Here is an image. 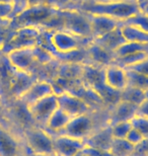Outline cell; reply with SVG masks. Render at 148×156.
<instances>
[{"label": "cell", "mask_w": 148, "mask_h": 156, "mask_svg": "<svg viewBox=\"0 0 148 156\" xmlns=\"http://www.w3.org/2000/svg\"><path fill=\"white\" fill-rule=\"evenodd\" d=\"M111 127V132L113 138L115 139H125L129 131L131 130L132 125L131 122H119L113 125H109Z\"/></svg>", "instance_id": "cell-26"}, {"label": "cell", "mask_w": 148, "mask_h": 156, "mask_svg": "<svg viewBox=\"0 0 148 156\" xmlns=\"http://www.w3.org/2000/svg\"><path fill=\"white\" fill-rule=\"evenodd\" d=\"M131 125L135 130L139 132L144 139H148V118L142 117V116H135L132 118Z\"/></svg>", "instance_id": "cell-28"}, {"label": "cell", "mask_w": 148, "mask_h": 156, "mask_svg": "<svg viewBox=\"0 0 148 156\" xmlns=\"http://www.w3.org/2000/svg\"><path fill=\"white\" fill-rule=\"evenodd\" d=\"M137 112V107L129 102L119 101L114 105L111 116L108 120V125H113L119 122H128L131 121Z\"/></svg>", "instance_id": "cell-19"}, {"label": "cell", "mask_w": 148, "mask_h": 156, "mask_svg": "<svg viewBox=\"0 0 148 156\" xmlns=\"http://www.w3.org/2000/svg\"><path fill=\"white\" fill-rule=\"evenodd\" d=\"M12 13H13V5H12V3L0 2V17L11 20Z\"/></svg>", "instance_id": "cell-32"}, {"label": "cell", "mask_w": 148, "mask_h": 156, "mask_svg": "<svg viewBox=\"0 0 148 156\" xmlns=\"http://www.w3.org/2000/svg\"><path fill=\"white\" fill-rule=\"evenodd\" d=\"M77 156H87V155H85V154H83V153H82V152H80V153H79V154H78Z\"/></svg>", "instance_id": "cell-43"}, {"label": "cell", "mask_w": 148, "mask_h": 156, "mask_svg": "<svg viewBox=\"0 0 148 156\" xmlns=\"http://www.w3.org/2000/svg\"><path fill=\"white\" fill-rule=\"evenodd\" d=\"M26 145L7 122L0 120V156H26Z\"/></svg>", "instance_id": "cell-7"}, {"label": "cell", "mask_w": 148, "mask_h": 156, "mask_svg": "<svg viewBox=\"0 0 148 156\" xmlns=\"http://www.w3.org/2000/svg\"><path fill=\"white\" fill-rule=\"evenodd\" d=\"M36 80L30 72H21L13 68L7 86V92L12 101L20 98Z\"/></svg>", "instance_id": "cell-14"}, {"label": "cell", "mask_w": 148, "mask_h": 156, "mask_svg": "<svg viewBox=\"0 0 148 156\" xmlns=\"http://www.w3.org/2000/svg\"><path fill=\"white\" fill-rule=\"evenodd\" d=\"M131 156H148V139H143L137 146H135Z\"/></svg>", "instance_id": "cell-34"}, {"label": "cell", "mask_w": 148, "mask_h": 156, "mask_svg": "<svg viewBox=\"0 0 148 156\" xmlns=\"http://www.w3.org/2000/svg\"><path fill=\"white\" fill-rule=\"evenodd\" d=\"M53 145H54V156H77L83 149V140L73 138V137L56 134L53 135Z\"/></svg>", "instance_id": "cell-11"}, {"label": "cell", "mask_w": 148, "mask_h": 156, "mask_svg": "<svg viewBox=\"0 0 148 156\" xmlns=\"http://www.w3.org/2000/svg\"><path fill=\"white\" fill-rule=\"evenodd\" d=\"M59 108L67 113L71 118L79 115L88 114L90 105L87 102L68 90L57 93Z\"/></svg>", "instance_id": "cell-10"}, {"label": "cell", "mask_w": 148, "mask_h": 156, "mask_svg": "<svg viewBox=\"0 0 148 156\" xmlns=\"http://www.w3.org/2000/svg\"><path fill=\"white\" fill-rule=\"evenodd\" d=\"M85 53L87 61L90 62L87 64L94 65L100 68H105L108 65L113 64L115 61V55L113 53L106 51V49H103L102 46H99L93 41H91L85 47Z\"/></svg>", "instance_id": "cell-17"}, {"label": "cell", "mask_w": 148, "mask_h": 156, "mask_svg": "<svg viewBox=\"0 0 148 156\" xmlns=\"http://www.w3.org/2000/svg\"><path fill=\"white\" fill-rule=\"evenodd\" d=\"M1 3H12V0H0Z\"/></svg>", "instance_id": "cell-42"}, {"label": "cell", "mask_w": 148, "mask_h": 156, "mask_svg": "<svg viewBox=\"0 0 148 156\" xmlns=\"http://www.w3.org/2000/svg\"><path fill=\"white\" fill-rule=\"evenodd\" d=\"M147 96L148 92L130 85H127L124 89L120 91V101L129 102L136 107H138Z\"/></svg>", "instance_id": "cell-22"}, {"label": "cell", "mask_w": 148, "mask_h": 156, "mask_svg": "<svg viewBox=\"0 0 148 156\" xmlns=\"http://www.w3.org/2000/svg\"><path fill=\"white\" fill-rule=\"evenodd\" d=\"M135 1L138 3V5H139L141 11H142L143 9L148 5V0H135Z\"/></svg>", "instance_id": "cell-38"}, {"label": "cell", "mask_w": 148, "mask_h": 156, "mask_svg": "<svg viewBox=\"0 0 148 156\" xmlns=\"http://www.w3.org/2000/svg\"><path fill=\"white\" fill-rule=\"evenodd\" d=\"M134 146L128 143L125 139H113L110 146L109 153L111 156H131Z\"/></svg>", "instance_id": "cell-24"}, {"label": "cell", "mask_w": 148, "mask_h": 156, "mask_svg": "<svg viewBox=\"0 0 148 156\" xmlns=\"http://www.w3.org/2000/svg\"><path fill=\"white\" fill-rule=\"evenodd\" d=\"M103 82L110 88L121 91L127 86L126 69L113 63L103 68Z\"/></svg>", "instance_id": "cell-16"}, {"label": "cell", "mask_w": 148, "mask_h": 156, "mask_svg": "<svg viewBox=\"0 0 148 156\" xmlns=\"http://www.w3.org/2000/svg\"><path fill=\"white\" fill-rule=\"evenodd\" d=\"M93 42H96V44H99V46H102L103 49H106V51L114 53L121 47L123 44H125L127 41L125 40L124 36H123L121 26L117 29L111 30L110 33L106 34L99 38L93 39Z\"/></svg>", "instance_id": "cell-20"}, {"label": "cell", "mask_w": 148, "mask_h": 156, "mask_svg": "<svg viewBox=\"0 0 148 156\" xmlns=\"http://www.w3.org/2000/svg\"><path fill=\"white\" fill-rule=\"evenodd\" d=\"M123 23L131 24V26L136 27L138 29L142 30L143 32L148 33V13L140 11L139 13L135 14L134 16L130 17L129 20L124 21Z\"/></svg>", "instance_id": "cell-27"}, {"label": "cell", "mask_w": 148, "mask_h": 156, "mask_svg": "<svg viewBox=\"0 0 148 156\" xmlns=\"http://www.w3.org/2000/svg\"><path fill=\"white\" fill-rule=\"evenodd\" d=\"M84 0H70V2H71V4L74 6V8L76 7V6H78L80 4L81 2H83Z\"/></svg>", "instance_id": "cell-41"}, {"label": "cell", "mask_w": 148, "mask_h": 156, "mask_svg": "<svg viewBox=\"0 0 148 156\" xmlns=\"http://www.w3.org/2000/svg\"><path fill=\"white\" fill-rule=\"evenodd\" d=\"M125 69H131V70L135 71V72H138L144 76L148 77V57L146 59H144V60H142L141 62H139V63L135 64L129 68H125Z\"/></svg>", "instance_id": "cell-33"}, {"label": "cell", "mask_w": 148, "mask_h": 156, "mask_svg": "<svg viewBox=\"0 0 148 156\" xmlns=\"http://www.w3.org/2000/svg\"><path fill=\"white\" fill-rule=\"evenodd\" d=\"M121 30L125 40L127 42H134L140 44H148V33L143 32L142 30L133 27L131 24H121Z\"/></svg>", "instance_id": "cell-23"}, {"label": "cell", "mask_w": 148, "mask_h": 156, "mask_svg": "<svg viewBox=\"0 0 148 156\" xmlns=\"http://www.w3.org/2000/svg\"><path fill=\"white\" fill-rule=\"evenodd\" d=\"M23 140L31 155L54 156L53 135L40 126H31L23 131Z\"/></svg>", "instance_id": "cell-2"}, {"label": "cell", "mask_w": 148, "mask_h": 156, "mask_svg": "<svg viewBox=\"0 0 148 156\" xmlns=\"http://www.w3.org/2000/svg\"><path fill=\"white\" fill-rule=\"evenodd\" d=\"M46 3H47V0H27V7H31V6L45 5Z\"/></svg>", "instance_id": "cell-36"}, {"label": "cell", "mask_w": 148, "mask_h": 156, "mask_svg": "<svg viewBox=\"0 0 148 156\" xmlns=\"http://www.w3.org/2000/svg\"><path fill=\"white\" fill-rule=\"evenodd\" d=\"M48 44L51 46V50L49 52L53 55V57L56 54H67V53L73 52L75 50L85 48L92 41L81 39L79 37H76L63 30H53V32L48 30Z\"/></svg>", "instance_id": "cell-4"}, {"label": "cell", "mask_w": 148, "mask_h": 156, "mask_svg": "<svg viewBox=\"0 0 148 156\" xmlns=\"http://www.w3.org/2000/svg\"><path fill=\"white\" fill-rule=\"evenodd\" d=\"M5 112H6V105L4 104V101H3L2 96L0 95V120L4 119Z\"/></svg>", "instance_id": "cell-37"}, {"label": "cell", "mask_w": 148, "mask_h": 156, "mask_svg": "<svg viewBox=\"0 0 148 156\" xmlns=\"http://www.w3.org/2000/svg\"><path fill=\"white\" fill-rule=\"evenodd\" d=\"M46 5L55 10H67V9L74 8L70 0H47Z\"/></svg>", "instance_id": "cell-29"}, {"label": "cell", "mask_w": 148, "mask_h": 156, "mask_svg": "<svg viewBox=\"0 0 148 156\" xmlns=\"http://www.w3.org/2000/svg\"><path fill=\"white\" fill-rule=\"evenodd\" d=\"M81 152L87 156H111L109 153V151L91 147V146H88V145H84V147L82 150H81Z\"/></svg>", "instance_id": "cell-31"}, {"label": "cell", "mask_w": 148, "mask_h": 156, "mask_svg": "<svg viewBox=\"0 0 148 156\" xmlns=\"http://www.w3.org/2000/svg\"><path fill=\"white\" fill-rule=\"evenodd\" d=\"M11 23L10 20H4V18L0 17V27H4V26H9Z\"/></svg>", "instance_id": "cell-39"}, {"label": "cell", "mask_w": 148, "mask_h": 156, "mask_svg": "<svg viewBox=\"0 0 148 156\" xmlns=\"http://www.w3.org/2000/svg\"><path fill=\"white\" fill-rule=\"evenodd\" d=\"M86 14L88 16L90 23L91 38H92V40L106 35V34L117 29V27H119L122 24L121 21L110 16H106V15L91 14V13H86Z\"/></svg>", "instance_id": "cell-15"}, {"label": "cell", "mask_w": 148, "mask_h": 156, "mask_svg": "<svg viewBox=\"0 0 148 156\" xmlns=\"http://www.w3.org/2000/svg\"><path fill=\"white\" fill-rule=\"evenodd\" d=\"M31 156H41V155H31Z\"/></svg>", "instance_id": "cell-44"}, {"label": "cell", "mask_w": 148, "mask_h": 156, "mask_svg": "<svg viewBox=\"0 0 148 156\" xmlns=\"http://www.w3.org/2000/svg\"><path fill=\"white\" fill-rule=\"evenodd\" d=\"M62 29L63 30L79 37L81 39L92 40L91 29L88 16L85 12L77 8L61 10Z\"/></svg>", "instance_id": "cell-5"}, {"label": "cell", "mask_w": 148, "mask_h": 156, "mask_svg": "<svg viewBox=\"0 0 148 156\" xmlns=\"http://www.w3.org/2000/svg\"><path fill=\"white\" fill-rule=\"evenodd\" d=\"M113 136L111 132V127L106 125V127L102 128L99 131H94L84 140L85 145L91 146L94 148L103 149V150L109 151L110 146L112 144Z\"/></svg>", "instance_id": "cell-18"}, {"label": "cell", "mask_w": 148, "mask_h": 156, "mask_svg": "<svg viewBox=\"0 0 148 156\" xmlns=\"http://www.w3.org/2000/svg\"><path fill=\"white\" fill-rule=\"evenodd\" d=\"M41 29L36 27H23L12 30L7 40L0 47V54L6 55L13 50L33 48L38 45Z\"/></svg>", "instance_id": "cell-3"}, {"label": "cell", "mask_w": 148, "mask_h": 156, "mask_svg": "<svg viewBox=\"0 0 148 156\" xmlns=\"http://www.w3.org/2000/svg\"><path fill=\"white\" fill-rule=\"evenodd\" d=\"M127 73V85L136 87L148 92V77L135 72L131 69H126Z\"/></svg>", "instance_id": "cell-25"}, {"label": "cell", "mask_w": 148, "mask_h": 156, "mask_svg": "<svg viewBox=\"0 0 148 156\" xmlns=\"http://www.w3.org/2000/svg\"><path fill=\"white\" fill-rule=\"evenodd\" d=\"M34 48V47L13 50L3 56H5L8 63L15 70L21 72H30L34 64L37 62Z\"/></svg>", "instance_id": "cell-12"}, {"label": "cell", "mask_w": 148, "mask_h": 156, "mask_svg": "<svg viewBox=\"0 0 148 156\" xmlns=\"http://www.w3.org/2000/svg\"><path fill=\"white\" fill-rule=\"evenodd\" d=\"M52 93L56 92L51 82L46 80H36L17 99L27 107Z\"/></svg>", "instance_id": "cell-13"}, {"label": "cell", "mask_w": 148, "mask_h": 156, "mask_svg": "<svg viewBox=\"0 0 148 156\" xmlns=\"http://www.w3.org/2000/svg\"><path fill=\"white\" fill-rule=\"evenodd\" d=\"M94 2H99V3H108V2H120V1H125V0H92Z\"/></svg>", "instance_id": "cell-40"}, {"label": "cell", "mask_w": 148, "mask_h": 156, "mask_svg": "<svg viewBox=\"0 0 148 156\" xmlns=\"http://www.w3.org/2000/svg\"><path fill=\"white\" fill-rule=\"evenodd\" d=\"M59 108L57 93H52L40 101L27 105V111L37 126L44 127L51 115Z\"/></svg>", "instance_id": "cell-8"}, {"label": "cell", "mask_w": 148, "mask_h": 156, "mask_svg": "<svg viewBox=\"0 0 148 156\" xmlns=\"http://www.w3.org/2000/svg\"><path fill=\"white\" fill-rule=\"evenodd\" d=\"M71 117L67 113H65L62 108H58L54 113L51 115V117L48 119L47 123L43 128L51 133L52 135L61 134L65 127L67 126L68 122L70 121Z\"/></svg>", "instance_id": "cell-21"}, {"label": "cell", "mask_w": 148, "mask_h": 156, "mask_svg": "<svg viewBox=\"0 0 148 156\" xmlns=\"http://www.w3.org/2000/svg\"><path fill=\"white\" fill-rule=\"evenodd\" d=\"M75 8L91 14H102L115 18L124 23L135 14L139 13L141 9L135 0H125L120 2L99 3L92 0H84Z\"/></svg>", "instance_id": "cell-1"}, {"label": "cell", "mask_w": 148, "mask_h": 156, "mask_svg": "<svg viewBox=\"0 0 148 156\" xmlns=\"http://www.w3.org/2000/svg\"><path fill=\"white\" fill-rule=\"evenodd\" d=\"M143 139L144 138L142 137V135H141L137 130H135L133 127L131 128V130L129 131V133L127 134V136H126V138H125L126 141L128 143H130V144L132 146H134V147L139 144Z\"/></svg>", "instance_id": "cell-30"}, {"label": "cell", "mask_w": 148, "mask_h": 156, "mask_svg": "<svg viewBox=\"0 0 148 156\" xmlns=\"http://www.w3.org/2000/svg\"><path fill=\"white\" fill-rule=\"evenodd\" d=\"M136 115L148 118V96L137 107Z\"/></svg>", "instance_id": "cell-35"}, {"label": "cell", "mask_w": 148, "mask_h": 156, "mask_svg": "<svg viewBox=\"0 0 148 156\" xmlns=\"http://www.w3.org/2000/svg\"><path fill=\"white\" fill-rule=\"evenodd\" d=\"M92 129L93 120L88 113L72 117L61 134L84 141L93 132Z\"/></svg>", "instance_id": "cell-9"}, {"label": "cell", "mask_w": 148, "mask_h": 156, "mask_svg": "<svg viewBox=\"0 0 148 156\" xmlns=\"http://www.w3.org/2000/svg\"><path fill=\"white\" fill-rule=\"evenodd\" d=\"M57 11L46 4L31 6L12 18L10 27L13 30L23 27H36L41 29Z\"/></svg>", "instance_id": "cell-6"}]
</instances>
